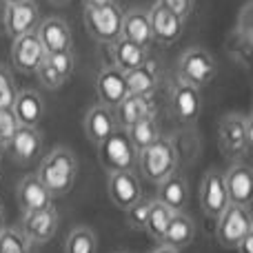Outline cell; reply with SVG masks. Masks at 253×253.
Masks as SVG:
<instances>
[{
  "instance_id": "6da1fadb",
  "label": "cell",
  "mask_w": 253,
  "mask_h": 253,
  "mask_svg": "<svg viewBox=\"0 0 253 253\" xmlns=\"http://www.w3.org/2000/svg\"><path fill=\"white\" fill-rule=\"evenodd\" d=\"M40 182L47 187V191L53 198H62L74 189L78 178V160L74 151L67 147H56L42 158L40 169L36 173Z\"/></svg>"
},
{
  "instance_id": "7a4b0ae2",
  "label": "cell",
  "mask_w": 253,
  "mask_h": 253,
  "mask_svg": "<svg viewBox=\"0 0 253 253\" xmlns=\"http://www.w3.org/2000/svg\"><path fill=\"white\" fill-rule=\"evenodd\" d=\"M178 147L171 138H160L156 140L153 144L149 147L140 149L138 151V158H135V165H138L140 173L149 180V182L158 184L171 175L175 169H178Z\"/></svg>"
},
{
  "instance_id": "3957f363",
  "label": "cell",
  "mask_w": 253,
  "mask_h": 253,
  "mask_svg": "<svg viewBox=\"0 0 253 253\" xmlns=\"http://www.w3.org/2000/svg\"><path fill=\"white\" fill-rule=\"evenodd\" d=\"M123 13L125 9L118 2L107 4H84V27L89 36L100 44H111L120 38L123 31Z\"/></svg>"
},
{
  "instance_id": "277c9868",
  "label": "cell",
  "mask_w": 253,
  "mask_h": 253,
  "mask_svg": "<svg viewBox=\"0 0 253 253\" xmlns=\"http://www.w3.org/2000/svg\"><path fill=\"white\" fill-rule=\"evenodd\" d=\"M218 142L227 158H245L253 147V120L245 114H227L220 120Z\"/></svg>"
},
{
  "instance_id": "5b68a950",
  "label": "cell",
  "mask_w": 253,
  "mask_h": 253,
  "mask_svg": "<svg viewBox=\"0 0 253 253\" xmlns=\"http://www.w3.org/2000/svg\"><path fill=\"white\" fill-rule=\"evenodd\" d=\"M98 158L107 171H129L135 167L138 151L131 144L125 129H116L98 144Z\"/></svg>"
},
{
  "instance_id": "8992f818",
  "label": "cell",
  "mask_w": 253,
  "mask_h": 253,
  "mask_svg": "<svg viewBox=\"0 0 253 253\" xmlns=\"http://www.w3.org/2000/svg\"><path fill=\"white\" fill-rule=\"evenodd\" d=\"M218 224H215V240L224 249H236V245L253 231V218L249 207L240 205H229L222 213L218 215Z\"/></svg>"
},
{
  "instance_id": "52a82bcc",
  "label": "cell",
  "mask_w": 253,
  "mask_h": 253,
  "mask_svg": "<svg viewBox=\"0 0 253 253\" xmlns=\"http://www.w3.org/2000/svg\"><path fill=\"white\" fill-rule=\"evenodd\" d=\"M215 71H218V67H215L213 56L200 47L187 49L178 60V78L198 89L211 84V80L215 78Z\"/></svg>"
},
{
  "instance_id": "ba28073f",
  "label": "cell",
  "mask_w": 253,
  "mask_h": 253,
  "mask_svg": "<svg viewBox=\"0 0 253 253\" xmlns=\"http://www.w3.org/2000/svg\"><path fill=\"white\" fill-rule=\"evenodd\" d=\"M40 22V9L34 0H20V2H4L2 7V29L7 36L18 38L22 34L36 31Z\"/></svg>"
},
{
  "instance_id": "9c48e42d",
  "label": "cell",
  "mask_w": 253,
  "mask_h": 253,
  "mask_svg": "<svg viewBox=\"0 0 253 253\" xmlns=\"http://www.w3.org/2000/svg\"><path fill=\"white\" fill-rule=\"evenodd\" d=\"M169 105H171V114L178 123L182 125H191L198 120L202 109V93L198 87L184 83V80H173L171 84V93H169Z\"/></svg>"
},
{
  "instance_id": "30bf717a",
  "label": "cell",
  "mask_w": 253,
  "mask_h": 253,
  "mask_svg": "<svg viewBox=\"0 0 253 253\" xmlns=\"http://www.w3.org/2000/svg\"><path fill=\"white\" fill-rule=\"evenodd\" d=\"M149 16V27H151V40L158 44H165V47H171L180 40L184 31V22L180 16H175L173 11L165 9L162 4L153 2L151 9H147Z\"/></svg>"
},
{
  "instance_id": "8fae6325",
  "label": "cell",
  "mask_w": 253,
  "mask_h": 253,
  "mask_svg": "<svg viewBox=\"0 0 253 253\" xmlns=\"http://www.w3.org/2000/svg\"><path fill=\"white\" fill-rule=\"evenodd\" d=\"M58 222H60V215L58 211L51 207L40 211H29V213H22V222H20V231L25 233V238L31 245H47L49 240H53L58 231Z\"/></svg>"
},
{
  "instance_id": "7c38bea8",
  "label": "cell",
  "mask_w": 253,
  "mask_h": 253,
  "mask_svg": "<svg viewBox=\"0 0 253 253\" xmlns=\"http://www.w3.org/2000/svg\"><path fill=\"white\" fill-rule=\"evenodd\" d=\"M107 193H109L111 205L126 211L133 202L142 198V184H140L138 175L133 173V169L107 171Z\"/></svg>"
},
{
  "instance_id": "4fadbf2b",
  "label": "cell",
  "mask_w": 253,
  "mask_h": 253,
  "mask_svg": "<svg viewBox=\"0 0 253 253\" xmlns=\"http://www.w3.org/2000/svg\"><path fill=\"white\" fill-rule=\"evenodd\" d=\"M231 205L227 196V187H224V178L218 169H209L200 182V207L205 215L209 218H218L227 207Z\"/></svg>"
},
{
  "instance_id": "5bb4252c",
  "label": "cell",
  "mask_w": 253,
  "mask_h": 253,
  "mask_svg": "<svg viewBox=\"0 0 253 253\" xmlns=\"http://www.w3.org/2000/svg\"><path fill=\"white\" fill-rule=\"evenodd\" d=\"M42 58H44V49H42V44H40L36 31L13 38L11 62L20 74H27V76L36 74V69H38V65L42 62Z\"/></svg>"
},
{
  "instance_id": "9a60e30c",
  "label": "cell",
  "mask_w": 253,
  "mask_h": 253,
  "mask_svg": "<svg viewBox=\"0 0 253 253\" xmlns=\"http://www.w3.org/2000/svg\"><path fill=\"white\" fill-rule=\"evenodd\" d=\"M224 187H227V196L231 205L249 207L253 198V173L249 165L245 162H233L227 169V173H222Z\"/></svg>"
},
{
  "instance_id": "2e32d148",
  "label": "cell",
  "mask_w": 253,
  "mask_h": 253,
  "mask_svg": "<svg viewBox=\"0 0 253 253\" xmlns=\"http://www.w3.org/2000/svg\"><path fill=\"white\" fill-rule=\"evenodd\" d=\"M36 36H38L44 53L69 51L71 44H74L71 29L62 18H44V20H40L38 27H36Z\"/></svg>"
},
{
  "instance_id": "e0dca14e",
  "label": "cell",
  "mask_w": 253,
  "mask_h": 253,
  "mask_svg": "<svg viewBox=\"0 0 253 253\" xmlns=\"http://www.w3.org/2000/svg\"><path fill=\"white\" fill-rule=\"evenodd\" d=\"M96 93L100 98V105H107L114 109L120 100L126 96V80H125V71H120L118 67L109 65L102 67L100 74L96 76Z\"/></svg>"
},
{
  "instance_id": "ac0fdd59",
  "label": "cell",
  "mask_w": 253,
  "mask_h": 253,
  "mask_svg": "<svg viewBox=\"0 0 253 253\" xmlns=\"http://www.w3.org/2000/svg\"><path fill=\"white\" fill-rule=\"evenodd\" d=\"M40 149H42V133L38 126H25L20 125L13 138L7 142L4 151L11 153L16 162H31L38 158Z\"/></svg>"
},
{
  "instance_id": "d6986e66",
  "label": "cell",
  "mask_w": 253,
  "mask_h": 253,
  "mask_svg": "<svg viewBox=\"0 0 253 253\" xmlns=\"http://www.w3.org/2000/svg\"><path fill=\"white\" fill-rule=\"evenodd\" d=\"M83 129H84V135L91 144H100L111 131L118 129V123H116V116H114V109L107 105H93L87 109L84 114V120H83Z\"/></svg>"
},
{
  "instance_id": "ffe728a7",
  "label": "cell",
  "mask_w": 253,
  "mask_h": 253,
  "mask_svg": "<svg viewBox=\"0 0 253 253\" xmlns=\"http://www.w3.org/2000/svg\"><path fill=\"white\" fill-rule=\"evenodd\" d=\"M125 80H126V91L133 93V96H153V91L158 89V84L162 80V71L158 67V62H153L149 58L140 67L126 71Z\"/></svg>"
},
{
  "instance_id": "44dd1931",
  "label": "cell",
  "mask_w": 253,
  "mask_h": 253,
  "mask_svg": "<svg viewBox=\"0 0 253 253\" xmlns=\"http://www.w3.org/2000/svg\"><path fill=\"white\" fill-rule=\"evenodd\" d=\"M18 205H20L22 213L29 211H40L53 205V196L47 191L38 175H27L18 184Z\"/></svg>"
},
{
  "instance_id": "7402d4cb",
  "label": "cell",
  "mask_w": 253,
  "mask_h": 253,
  "mask_svg": "<svg viewBox=\"0 0 253 253\" xmlns=\"http://www.w3.org/2000/svg\"><path fill=\"white\" fill-rule=\"evenodd\" d=\"M149 114H156V102L151 96H133V93H126L123 100L114 107V116L116 123L120 129H126L135 123V120L144 118Z\"/></svg>"
},
{
  "instance_id": "603a6c76",
  "label": "cell",
  "mask_w": 253,
  "mask_h": 253,
  "mask_svg": "<svg viewBox=\"0 0 253 253\" xmlns=\"http://www.w3.org/2000/svg\"><path fill=\"white\" fill-rule=\"evenodd\" d=\"M193 238H196V224H193V220L189 218L184 211H175L173 218H171L169 224H167L165 233H162L160 245L180 251V249L191 245Z\"/></svg>"
},
{
  "instance_id": "cb8c5ba5",
  "label": "cell",
  "mask_w": 253,
  "mask_h": 253,
  "mask_svg": "<svg viewBox=\"0 0 253 253\" xmlns=\"http://www.w3.org/2000/svg\"><path fill=\"white\" fill-rule=\"evenodd\" d=\"M11 111H13V116H16L18 125L38 126V123L42 120V114H44V102L38 91H34V89H22V91L16 93Z\"/></svg>"
},
{
  "instance_id": "d4e9b609",
  "label": "cell",
  "mask_w": 253,
  "mask_h": 253,
  "mask_svg": "<svg viewBox=\"0 0 253 253\" xmlns=\"http://www.w3.org/2000/svg\"><path fill=\"white\" fill-rule=\"evenodd\" d=\"M109 49H111V65L118 67L125 74L149 60V47L135 44L126 38H118L116 42L109 44Z\"/></svg>"
},
{
  "instance_id": "484cf974",
  "label": "cell",
  "mask_w": 253,
  "mask_h": 253,
  "mask_svg": "<svg viewBox=\"0 0 253 253\" xmlns=\"http://www.w3.org/2000/svg\"><path fill=\"white\" fill-rule=\"evenodd\" d=\"M120 38H126L135 44H142V47H149V44L153 42L147 9L135 7V9H129V11L123 13V31H120Z\"/></svg>"
},
{
  "instance_id": "4316f807",
  "label": "cell",
  "mask_w": 253,
  "mask_h": 253,
  "mask_svg": "<svg viewBox=\"0 0 253 253\" xmlns=\"http://www.w3.org/2000/svg\"><path fill=\"white\" fill-rule=\"evenodd\" d=\"M158 200L173 211H182L184 205H187V200H189L187 178L180 175L178 171L167 175L162 182H158Z\"/></svg>"
},
{
  "instance_id": "83f0119b",
  "label": "cell",
  "mask_w": 253,
  "mask_h": 253,
  "mask_svg": "<svg viewBox=\"0 0 253 253\" xmlns=\"http://www.w3.org/2000/svg\"><path fill=\"white\" fill-rule=\"evenodd\" d=\"M125 131H126V135H129L131 144L135 147V151H140V149L153 144L162 135L160 123H158L156 114H149V116H144V118L135 120V123L131 126H126Z\"/></svg>"
},
{
  "instance_id": "f1b7e54d",
  "label": "cell",
  "mask_w": 253,
  "mask_h": 253,
  "mask_svg": "<svg viewBox=\"0 0 253 253\" xmlns=\"http://www.w3.org/2000/svg\"><path fill=\"white\" fill-rule=\"evenodd\" d=\"M173 213H175V211L169 209L167 205H162L158 198H156V200H149V213H147V224H144V231H147L153 240L160 242L162 233H165L169 220L173 218Z\"/></svg>"
},
{
  "instance_id": "f546056e",
  "label": "cell",
  "mask_w": 253,
  "mask_h": 253,
  "mask_svg": "<svg viewBox=\"0 0 253 253\" xmlns=\"http://www.w3.org/2000/svg\"><path fill=\"white\" fill-rule=\"evenodd\" d=\"M98 251V238L91 229L76 227L69 231L65 240V253H96Z\"/></svg>"
},
{
  "instance_id": "4dcf8cb0",
  "label": "cell",
  "mask_w": 253,
  "mask_h": 253,
  "mask_svg": "<svg viewBox=\"0 0 253 253\" xmlns=\"http://www.w3.org/2000/svg\"><path fill=\"white\" fill-rule=\"evenodd\" d=\"M0 253H31V242L20 229L4 227L0 231Z\"/></svg>"
},
{
  "instance_id": "1f68e13d",
  "label": "cell",
  "mask_w": 253,
  "mask_h": 253,
  "mask_svg": "<svg viewBox=\"0 0 253 253\" xmlns=\"http://www.w3.org/2000/svg\"><path fill=\"white\" fill-rule=\"evenodd\" d=\"M44 62H47L53 71H58L67 83H69V78L74 76V69H76L74 49H69V51H58V53H44Z\"/></svg>"
},
{
  "instance_id": "d6a6232c",
  "label": "cell",
  "mask_w": 253,
  "mask_h": 253,
  "mask_svg": "<svg viewBox=\"0 0 253 253\" xmlns=\"http://www.w3.org/2000/svg\"><path fill=\"white\" fill-rule=\"evenodd\" d=\"M125 213H126V222H129V227L133 229V231H144L147 213H149V200L140 198L138 202H133V205L125 211Z\"/></svg>"
},
{
  "instance_id": "836d02e7",
  "label": "cell",
  "mask_w": 253,
  "mask_h": 253,
  "mask_svg": "<svg viewBox=\"0 0 253 253\" xmlns=\"http://www.w3.org/2000/svg\"><path fill=\"white\" fill-rule=\"evenodd\" d=\"M16 83H13V76L9 74V69H4L0 65V109H9L16 100Z\"/></svg>"
},
{
  "instance_id": "e575fe53",
  "label": "cell",
  "mask_w": 253,
  "mask_h": 253,
  "mask_svg": "<svg viewBox=\"0 0 253 253\" xmlns=\"http://www.w3.org/2000/svg\"><path fill=\"white\" fill-rule=\"evenodd\" d=\"M36 76H38L40 84H42L44 89H49V91H56V89H60V87H65L67 84V80L44 62V58H42V62L38 65V69H36Z\"/></svg>"
},
{
  "instance_id": "d590c367",
  "label": "cell",
  "mask_w": 253,
  "mask_h": 253,
  "mask_svg": "<svg viewBox=\"0 0 253 253\" xmlns=\"http://www.w3.org/2000/svg\"><path fill=\"white\" fill-rule=\"evenodd\" d=\"M18 126L20 125H18L11 107H9V109H0V140L4 142V147H7V142L13 138V133L18 131Z\"/></svg>"
},
{
  "instance_id": "8d00e7d4",
  "label": "cell",
  "mask_w": 253,
  "mask_h": 253,
  "mask_svg": "<svg viewBox=\"0 0 253 253\" xmlns=\"http://www.w3.org/2000/svg\"><path fill=\"white\" fill-rule=\"evenodd\" d=\"M156 2L162 4L165 9H169V11H173L175 16H180L182 20H187V18L191 16V11H193L196 0H156Z\"/></svg>"
},
{
  "instance_id": "74e56055",
  "label": "cell",
  "mask_w": 253,
  "mask_h": 253,
  "mask_svg": "<svg viewBox=\"0 0 253 253\" xmlns=\"http://www.w3.org/2000/svg\"><path fill=\"white\" fill-rule=\"evenodd\" d=\"M236 253H253V231L247 233V236L236 245Z\"/></svg>"
},
{
  "instance_id": "f35d334b",
  "label": "cell",
  "mask_w": 253,
  "mask_h": 253,
  "mask_svg": "<svg viewBox=\"0 0 253 253\" xmlns=\"http://www.w3.org/2000/svg\"><path fill=\"white\" fill-rule=\"evenodd\" d=\"M151 253H178V251H175V249H171V247H165V245H160V247H158L156 251H151Z\"/></svg>"
},
{
  "instance_id": "ab89813d",
  "label": "cell",
  "mask_w": 253,
  "mask_h": 253,
  "mask_svg": "<svg viewBox=\"0 0 253 253\" xmlns=\"http://www.w3.org/2000/svg\"><path fill=\"white\" fill-rule=\"evenodd\" d=\"M84 4H107V2H118V0H83Z\"/></svg>"
},
{
  "instance_id": "60d3db41",
  "label": "cell",
  "mask_w": 253,
  "mask_h": 253,
  "mask_svg": "<svg viewBox=\"0 0 253 253\" xmlns=\"http://www.w3.org/2000/svg\"><path fill=\"white\" fill-rule=\"evenodd\" d=\"M49 2H51L53 7H65V4H69L71 0H49Z\"/></svg>"
},
{
  "instance_id": "b9f144b4",
  "label": "cell",
  "mask_w": 253,
  "mask_h": 253,
  "mask_svg": "<svg viewBox=\"0 0 253 253\" xmlns=\"http://www.w3.org/2000/svg\"><path fill=\"white\" fill-rule=\"evenodd\" d=\"M4 229V209H2V205H0V231Z\"/></svg>"
},
{
  "instance_id": "7bdbcfd3",
  "label": "cell",
  "mask_w": 253,
  "mask_h": 253,
  "mask_svg": "<svg viewBox=\"0 0 253 253\" xmlns=\"http://www.w3.org/2000/svg\"><path fill=\"white\" fill-rule=\"evenodd\" d=\"M2 156H4V142L0 140V160H2Z\"/></svg>"
},
{
  "instance_id": "ee69618b",
  "label": "cell",
  "mask_w": 253,
  "mask_h": 253,
  "mask_svg": "<svg viewBox=\"0 0 253 253\" xmlns=\"http://www.w3.org/2000/svg\"><path fill=\"white\" fill-rule=\"evenodd\" d=\"M4 2H20V0H4Z\"/></svg>"
}]
</instances>
